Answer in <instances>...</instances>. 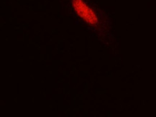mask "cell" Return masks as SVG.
<instances>
[{
    "mask_svg": "<svg viewBox=\"0 0 156 117\" xmlns=\"http://www.w3.org/2000/svg\"><path fill=\"white\" fill-rule=\"evenodd\" d=\"M74 7L80 16L84 18L88 22L95 24L97 22V17L94 13L89 9V8L81 0H75Z\"/></svg>",
    "mask_w": 156,
    "mask_h": 117,
    "instance_id": "obj_1",
    "label": "cell"
}]
</instances>
